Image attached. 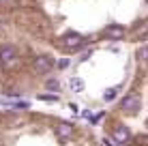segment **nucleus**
Instances as JSON below:
<instances>
[{
	"label": "nucleus",
	"mask_w": 148,
	"mask_h": 146,
	"mask_svg": "<svg viewBox=\"0 0 148 146\" xmlns=\"http://www.w3.org/2000/svg\"><path fill=\"white\" fill-rule=\"evenodd\" d=\"M60 45H62L67 52H75V49H82L86 45L84 37L79 32H64L62 39H60Z\"/></svg>",
	"instance_id": "nucleus-1"
},
{
	"label": "nucleus",
	"mask_w": 148,
	"mask_h": 146,
	"mask_svg": "<svg viewBox=\"0 0 148 146\" xmlns=\"http://www.w3.org/2000/svg\"><path fill=\"white\" fill-rule=\"evenodd\" d=\"M110 135H112V140H114V142L118 144V146H129L131 138H133V133L129 131V127H127V125H122V123L114 125Z\"/></svg>",
	"instance_id": "nucleus-2"
},
{
	"label": "nucleus",
	"mask_w": 148,
	"mask_h": 146,
	"mask_svg": "<svg viewBox=\"0 0 148 146\" xmlns=\"http://www.w3.org/2000/svg\"><path fill=\"white\" fill-rule=\"evenodd\" d=\"M118 108H120V112H122V114H137V112H140V108H142V99H140V95H133V93L127 95V97L120 101Z\"/></svg>",
	"instance_id": "nucleus-3"
},
{
	"label": "nucleus",
	"mask_w": 148,
	"mask_h": 146,
	"mask_svg": "<svg viewBox=\"0 0 148 146\" xmlns=\"http://www.w3.org/2000/svg\"><path fill=\"white\" fill-rule=\"evenodd\" d=\"M32 69H34V73H41V75H45V73H49L54 69V58L52 56H37L34 58V62H32Z\"/></svg>",
	"instance_id": "nucleus-4"
},
{
	"label": "nucleus",
	"mask_w": 148,
	"mask_h": 146,
	"mask_svg": "<svg viewBox=\"0 0 148 146\" xmlns=\"http://www.w3.org/2000/svg\"><path fill=\"white\" fill-rule=\"evenodd\" d=\"M101 34H103L105 39H110V41H122V39L127 37V28L120 26V24H110Z\"/></svg>",
	"instance_id": "nucleus-5"
},
{
	"label": "nucleus",
	"mask_w": 148,
	"mask_h": 146,
	"mask_svg": "<svg viewBox=\"0 0 148 146\" xmlns=\"http://www.w3.org/2000/svg\"><path fill=\"white\" fill-rule=\"evenodd\" d=\"M17 60V49L13 45H2L0 47V67H11Z\"/></svg>",
	"instance_id": "nucleus-6"
},
{
	"label": "nucleus",
	"mask_w": 148,
	"mask_h": 146,
	"mask_svg": "<svg viewBox=\"0 0 148 146\" xmlns=\"http://www.w3.org/2000/svg\"><path fill=\"white\" fill-rule=\"evenodd\" d=\"M131 39H133V41H146L148 39V22L140 24L137 28L131 30Z\"/></svg>",
	"instance_id": "nucleus-7"
},
{
	"label": "nucleus",
	"mask_w": 148,
	"mask_h": 146,
	"mask_svg": "<svg viewBox=\"0 0 148 146\" xmlns=\"http://www.w3.org/2000/svg\"><path fill=\"white\" fill-rule=\"evenodd\" d=\"M54 131H56V135H58V138H71V135H73V125L71 123H58L54 127Z\"/></svg>",
	"instance_id": "nucleus-8"
},
{
	"label": "nucleus",
	"mask_w": 148,
	"mask_h": 146,
	"mask_svg": "<svg viewBox=\"0 0 148 146\" xmlns=\"http://www.w3.org/2000/svg\"><path fill=\"white\" fill-rule=\"evenodd\" d=\"M69 88L73 90V93H82V90L86 88V84H84V80H82V77H71L69 80Z\"/></svg>",
	"instance_id": "nucleus-9"
},
{
	"label": "nucleus",
	"mask_w": 148,
	"mask_h": 146,
	"mask_svg": "<svg viewBox=\"0 0 148 146\" xmlns=\"http://www.w3.org/2000/svg\"><path fill=\"white\" fill-rule=\"evenodd\" d=\"M118 93H120L118 86H112V88H108V90L103 93V99H105V101H114V99L118 97Z\"/></svg>",
	"instance_id": "nucleus-10"
},
{
	"label": "nucleus",
	"mask_w": 148,
	"mask_h": 146,
	"mask_svg": "<svg viewBox=\"0 0 148 146\" xmlns=\"http://www.w3.org/2000/svg\"><path fill=\"white\" fill-rule=\"evenodd\" d=\"M45 88H47V93H58L60 90V82L58 80H47V82H45Z\"/></svg>",
	"instance_id": "nucleus-11"
},
{
	"label": "nucleus",
	"mask_w": 148,
	"mask_h": 146,
	"mask_svg": "<svg viewBox=\"0 0 148 146\" xmlns=\"http://www.w3.org/2000/svg\"><path fill=\"white\" fill-rule=\"evenodd\" d=\"M137 58H140L142 62H148V45H142V47L137 49Z\"/></svg>",
	"instance_id": "nucleus-12"
},
{
	"label": "nucleus",
	"mask_w": 148,
	"mask_h": 146,
	"mask_svg": "<svg viewBox=\"0 0 148 146\" xmlns=\"http://www.w3.org/2000/svg\"><path fill=\"white\" fill-rule=\"evenodd\" d=\"M41 101H49V103H56L58 101V95H39Z\"/></svg>",
	"instance_id": "nucleus-13"
},
{
	"label": "nucleus",
	"mask_w": 148,
	"mask_h": 146,
	"mask_svg": "<svg viewBox=\"0 0 148 146\" xmlns=\"http://www.w3.org/2000/svg\"><path fill=\"white\" fill-rule=\"evenodd\" d=\"M56 67H58V69H69L71 67V60L69 58H60L58 62H56Z\"/></svg>",
	"instance_id": "nucleus-14"
},
{
	"label": "nucleus",
	"mask_w": 148,
	"mask_h": 146,
	"mask_svg": "<svg viewBox=\"0 0 148 146\" xmlns=\"http://www.w3.org/2000/svg\"><path fill=\"white\" fill-rule=\"evenodd\" d=\"M90 54H92L90 49H88V52H84V54H82V58H79V60H88V58H90Z\"/></svg>",
	"instance_id": "nucleus-15"
},
{
	"label": "nucleus",
	"mask_w": 148,
	"mask_h": 146,
	"mask_svg": "<svg viewBox=\"0 0 148 146\" xmlns=\"http://www.w3.org/2000/svg\"><path fill=\"white\" fill-rule=\"evenodd\" d=\"M105 144H108V146H118V144H116L112 138H105Z\"/></svg>",
	"instance_id": "nucleus-16"
},
{
	"label": "nucleus",
	"mask_w": 148,
	"mask_h": 146,
	"mask_svg": "<svg viewBox=\"0 0 148 146\" xmlns=\"http://www.w3.org/2000/svg\"><path fill=\"white\" fill-rule=\"evenodd\" d=\"M0 2H9V0H0Z\"/></svg>",
	"instance_id": "nucleus-17"
}]
</instances>
